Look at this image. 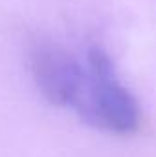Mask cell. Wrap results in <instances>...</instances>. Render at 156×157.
<instances>
[{
  "mask_svg": "<svg viewBox=\"0 0 156 157\" xmlns=\"http://www.w3.org/2000/svg\"><path fill=\"white\" fill-rule=\"evenodd\" d=\"M31 73L46 101L74 108L84 84L86 66L64 48L39 44L31 53Z\"/></svg>",
  "mask_w": 156,
  "mask_h": 157,
  "instance_id": "cell-2",
  "label": "cell"
},
{
  "mask_svg": "<svg viewBox=\"0 0 156 157\" xmlns=\"http://www.w3.org/2000/svg\"><path fill=\"white\" fill-rule=\"evenodd\" d=\"M74 110L88 124L116 135H130L140 128V106L117 80L110 57L97 46L86 57V77Z\"/></svg>",
  "mask_w": 156,
  "mask_h": 157,
  "instance_id": "cell-1",
  "label": "cell"
}]
</instances>
